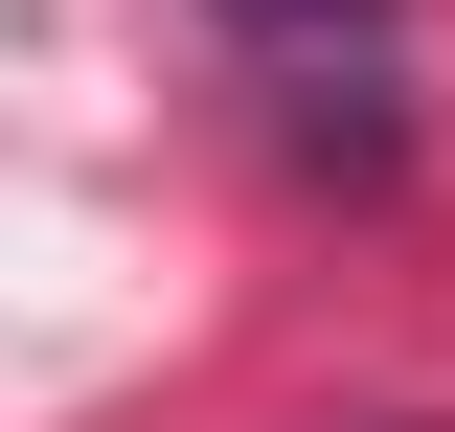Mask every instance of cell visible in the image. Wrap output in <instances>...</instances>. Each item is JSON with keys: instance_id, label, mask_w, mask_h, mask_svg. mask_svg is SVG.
Wrapping results in <instances>:
<instances>
[{"instance_id": "cell-1", "label": "cell", "mask_w": 455, "mask_h": 432, "mask_svg": "<svg viewBox=\"0 0 455 432\" xmlns=\"http://www.w3.org/2000/svg\"><path fill=\"white\" fill-rule=\"evenodd\" d=\"M228 46L296 92L319 160H387V137H410V114H387V0H228Z\"/></svg>"}]
</instances>
